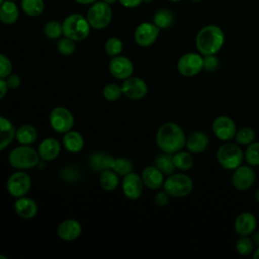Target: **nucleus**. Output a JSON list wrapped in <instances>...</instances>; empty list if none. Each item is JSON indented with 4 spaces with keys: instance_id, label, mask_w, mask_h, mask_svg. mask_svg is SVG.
<instances>
[{
    "instance_id": "39",
    "label": "nucleus",
    "mask_w": 259,
    "mask_h": 259,
    "mask_svg": "<svg viewBox=\"0 0 259 259\" xmlns=\"http://www.w3.org/2000/svg\"><path fill=\"white\" fill-rule=\"evenodd\" d=\"M44 32L45 34L52 39L59 38L63 34V27L62 24L56 20H51L49 21L45 27H44Z\"/></svg>"
},
{
    "instance_id": "15",
    "label": "nucleus",
    "mask_w": 259,
    "mask_h": 259,
    "mask_svg": "<svg viewBox=\"0 0 259 259\" xmlns=\"http://www.w3.org/2000/svg\"><path fill=\"white\" fill-rule=\"evenodd\" d=\"M212 132L218 139L228 142L235 138L237 126L231 117L221 115L215 117L212 121Z\"/></svg>"
},
{
    "instance_id": "14",
    "label": "nucleus",
    "mask_w": 259,
    "mask_h": 259,
    "mask_svg": "<svg viewBox=\"0 0 259 259\" xmlns=\"http://www.w3.org/2000/svg\"><path fill=\"white\" fill-rule=\"evenodd\" d=\"M255 171L251 168L250 165H240L235 169L232 175V184L236 189L245 191L251 188L255 182Z\"/></svg>"
},
{
    "instance_id": "12",
    "label": "nucleus",
    "mask_w": 259,
    "mask_h": 259,
    "mask_svg": "<svg viewBox=\"0 0 259 259\" xmlns=\"http://www.w3.org/2000/svg\"><path fill=\"white\" fill-rule=\"evenodd\" d=\"M160 28L153 22H143L139 24L134 32V38L140 47H150L158 38Z\"/></svg>"
},
{
    "instance_id": "35",
    "label": "nucleus",
    "mask_w": 259,
    "mask_h": 259,
    "mask_svg": "<svg viewBox=\"0 0 259 259\" xmlns=\"http://www.w3.org/2000/svg\"><path fill=\"white\" fill-rule=\"evenodd\" d=\"M244 159L250 166L259 165V143H251L248 145L245 153Z\"/></svg>"
},
{
    "instance_id": "9",
    "label": "nucleus",
    "mask_w": 259,
    "mask_h": 259,
    "mask_svg": "<svg viewBox=\"0 0 259 259\" xmlns=\"http://www.w3.org/2000/svg\"><path fill=\"white\" fill-rule=\"evenodd\" d=\"M49 121L52 128L58 134H65L74 126V116L72 112L64 106L55 107L50 113Z\"/></svg>"
},
{
    "instance_id": "50",
    "label": "nucleus",
    "mask_w": 259,
    "mask_h": 259,
    "mask_svg": "<svg viewBox=\"0 0 259 259\" xmlns=\"http://www.w3.org/2000/svg\"><path fill=\"white\" fill-rule=\"evenodd\" d=\"M254 197H255V200H256V201L259 203V188L256 190Z\"/></svg>"
},
{
    "instance_id": "48",
    "label": "nucleus",
    "mask_w": 259,
    "mask_h": 259,
    "mask_svg": "<svg viewBox=\"0 0 259 259\" xmlns=\"http://www.w3.org/2000/svg\"><path fill=\"white\" fill-rule=\"evenodd\" d=\"M253 242H255L256 244L259 245V232H257V233L254 235V237H253Z\"/></svg>"
},
{
    "instance_id": "6",
    "label": "nucleus",
    "mask_w": 259,
    "mask_h": 259,
    "mask_svg": "<svg viewBox=\"0 0 259 259\" xmlns=\"http://www.w3.org/2000/svg\"><path fill=\"white\" fill-rule=\"evenodd\" d=\"M163 188L170 196L184 197L192 191L193 182L186 174L172 173L164 180Z\"/></svg>"
},
{
    "instance_id": "31",
    "label": "nucleus",
    "mask_w": 259,
    "mask_h": 259,
    "mask_svg": "<svg viewBox=\"0 0 259 259\" xmlns=\"http://www.w3.org/2000/svg\"><path fill=\"white\" fill-rule=\"evenodd\" d=\"M155 166L159 168L164 175H170L174 173L176 169L173 163L172 154H168V153H164L158 156L155 160Z\"/></svg>"
},
{
    "instance_id": "24",
    "label": "nucleus",
    "mask_w": 259,
    "mask_h": 259,
    "mask_svg": "<svg viewBox=\"0 0 259 259\" xmlns=\"http://www.w3.org/2000/svg\"><path fill=\"white\" fill-rule=\"evenodd\" d=\"M62 144L67 151L71 153H78L84 147V139L79 132L70 130L64 134Z\"/></svg>"
},
{
    "instance_id": "27",
    "label": "nucleus",
    "mask_w": 259,
    "mask_h": 259,
    "mask_svg": "<svg viewBox=\"0 0 259 259\" xmlns=\"http://www.w3.org/2000/svg\"><path fill=\"white\" fill-rule=\"evenodd\" d=\"M119 183L118 175L112 169H105L100 172L99 184L105 191H113Z\"/></svg>"
},
{
    "instance_id": "34",
    "label": "nucleus",
    "mask_w": 259,
    "mask_h": 259,
    "mask_svg": "<svg viewBox=\"0 0 259 259\" xmlns=\"http://www.w3.org/2000/svg\"><path fill=\"white\" fill-rule=\"evenodd\" d=\"M237 144L242 146H248L249 144L253 143L255 140V132L251 127H242L239 131H237L235 138Z\"/></svg>"
},
{
    "instance_id": "40",
    "label": "nucleus",
    "mask_w": 259,
    "mask_h": 259,
    "mask_svg": "<svg viewBox=\"0 0 259 259\" xmlns=\"http://www.w3.org/2000/svg\"><path fill=\"white\" fill-rule=\"evenodd\" d=\"M57 49L60 54H62L64 56H70V55L74 54V52L76 50L75 40L65 36V37L59 39V41L57 44Z\"/></svg>"
},
{
    "instance_id": "8",
    "label": "nucleus",
    "mask_w": 259,
    "mask_h": 259,
    "mask_svg": "<svg viewBox=\"0 0 259 259\" xmlns=\"http://www.w3.org/2000/svg\"><path fill=\"white\" fill-rule=\"evenodd\" d=\"M6 188L9 194L15 198L24 196L31 188V178L23 170H18L8 177Z\"/></svg>"
},
{
    "instance_id": "28",
    "label": "nucleus",
    "mask_w": 259,
    "mask_h": 259,
    "mask_svg": "<svg viewBox=\"0 0 259 259\" xmlns=\"http://www.w3.org/2000/svg\"><path fill=\"white\" fill-rule=\"evenodd\" d=\"M173 163L176 169H179L181 171H186L192 168L194 164L193 156L190 154V152L186 151H178L174 154H172Z\"/></svg>"
},
{
    "instance_id": "20",
    "label": "nucleus",
    "mask_w": 259,
    "mask_h": 259,
    "mask_svg": "<svg viewBox=\"0 0 259 259\" xmlns=\"http://www.w3.org/2000/svg\"><path fill=\"white\" fill-rule=\"evenodd\" d=\"M37 152L41 160L53 161L60 155L61 143L55 138H46L38 145Z\"/></svg>"
},
{
    "instance_id": "42",
    "label": "nucleus",
    "mask_w": 259,
    "mask_h": 259,
    "mask_svg": "<svg viewBox=\"0 0 259 259\" xmlns=\"http://www.w3.org/2000/svg\"><path fill=\"white\" fill-rule=\"evenodd\" d=\"M219 66V59L215 55L203 56V69L207 71H213Z\"/></svg>"
},
{
    "instance_id": "38",
    "label": "nucleus",
    "mask_w": 259,
    "mask_h": 259,
    "mask_svg": "<svg viewBox=\"0 0 259 259\" xmlns=\"http://www.w3.org/2000/svg\"><path fill=\"white\" fill-rule=\"evenodd\" d=\"M254 242L248 236H241L236 242V250L240 255L246 256L253 251Z\"/></svg>"
},
{
    "instance_id": "47",
    "label": "nucleus",
    "mask_w": 259,
    "mask_h": 259,
    "mask_svg": "<svg viewBox=\"0 0 259 259\" xmlns=\"http://www.w3.org/2000/svg\"><path fill=\"white\" fill-rule=\"evenodd\" d=\"M77 3L82 4V5H87V4H93L95 3L97 0H75Z\"/></svg>"
},
{
    "instance_id": "21",
    "label": "nucleus",
    "mask_w": 259,
    "mask_h": 259,
    "mask_svg": "<svg viewBox=\"0 0 259 259\" xmlns=\"http://www.w3.org/2000/svg\"><path fill=\"white\" fill-rule=\"evenodd\" d=\"M257 225V221L254 214L248 211L240 213L234 223L235 231L240 236H248L254 232Z\"/></svg>"
},
{
    "instance_id": "49",
    "label": "nucleus",
    "mask_w": 259,
    "mask_h": 259,
    "mask_svg": "<svg viewBox=\"0 0 259 259\" xmlns=\"http://www.w3.org/2000/svg\"><path fill=\"white\" fill-rule=\"evenodd\" d=\"M253 257L255 258V259H259V247L256 249V251L254 252V254H253Z\"/></svg>"
},
{
    "instance_id": "26",
    "label": "nucleus",
    "mask_w": 259,
    "mask_h": 259,
    "mask_svg": "<svg viewBox=\"0 0 259 259\" xmlns=\"http://www.w3.org/2000/svg\"><path fill=\"white\" fill-rule=\"evenodd\" d=\"M37 136V130L32 124H22L15 131V139L20 145H32Z\"/></svg>"
},
{
    "instance_id": "46",
    "label": "nucleus",
    "mask_w": 259,
    "mask_h": 259,
    "mask_svg": "<svg viewBox=\"0 0 259 259\" xmlns=\"http://www.w3.org/2000/svg\"><path fill=\"white\" fill-rule=\"evenodd\" d=\"M8 86H7V83L5 81V79H2L0 78V100L2 98H4L8 92Z\"/></svg>"
},
{
    "instance_id": "25",
    "label": "nucleus",
    "mask_w": 259,
    "mask_h": 259,
    "mask_svg": "<svg viewBox=\"0 0 259 259\" xmlns=\"http://www.w3.org/2000/svg\"><path fill=\"white\" fill-rule=\"evenodd\" d=\"M19 17L17 5L12 0L4 1L0 6V21L4 24H13Z\"/></svg>"
},
{
    "instance_id": "37",
    "label": "nucleus",
    "mask_w": 259,
    "mask_h": 259,
    "mask_svg": "<svg viewBox=\"0 0 259 259\" xmlns=\"http://www.w3.org/2000/svg\"><path fill=\"white\" fill-rule=\"evenodd\" d=\"M122 48H123L122 41L119 38L115 37V36L108 38L105 42V46H104L106 54L111 58L115 57V56H118L121 53Z\"/></svg>"
},
{
    "instance_id": "53",
    "label": "nucleus",
    "mask_w": 259,
    "mask_h": 259,
    "mask_svg": "<svg viewBox=\"0 0 259 259\" xmlns=\"http://www.w3.org/2000/svg\"><path fill=\"white\" fill-rule=\"evenodd\" d=\"M169 1H171V2H178V1H181V0H169Z\"/></svg>"
},
{
    "instance_id": "29",
    "label": "nucleus",
    "mask_w": 259,
    "mask_h": 259,
    "mask_svg": "<svg viewBox=\"0 0 259 259\" xmlns=\"http://www.w3.org/2000/svg\"><path fill=\"white\" fill-rule=\"evenodd\" d=\"M114 158L104 154V153H95L90 159V165L96 171H103L105 169H111Z\"/></svg>"
},
{
    "instance_id": "19",
    "label": "nucleus",
    "mask_w": 259,
    "mask_h": 259,
    "mask_svg": "<svg viewBox=\"0 0 259 259\" xmlns=\"http://www.w3.org/2000/svg\"><path fill=\"white\" fill-rule=\"evenodd\" d=\"M141 177L144 185L152 190H157L164 184V174L155 165L144 168Z\"/></svg>"
},
{
    "instance_id": "36",
    "label": "nucleus",
    "mask_w": 259,
    "mask_h": 259,
    "mask_svg": "<svg viewBox=\"0 0 259 259\" xmlns=\"http://www.w3.org/2000/svg\"><path fill=\"white\" fill-rule=\"evenodd\" d=\"M102 95L107 101H116L123 94L120 85L116 83H109L104 86L102 90Z\"/></svg>"
},
{
    "instance_id": "43",
    "label": "nucleus",
    "mask_w": 259,
    "mask_h": 259,
    "mask_svg": "<svg viewBox=\"0 0 259 259\" xmlns=\"http://www.w3.org/2000/svg\"><path fill=\"white\" fill-rule=\"evenodd\" d=\"M7 86L9 89H17L21 84V78L17 74H10L5 78Z\"/></svg>"
},
{
    "instance_id": "13",
    "label": "nucleus",
    "mask_w": 259,
    "mask_h": 259,
    "mask_svg": "<svg viewBox=\"0 0 259 259\" xmlns=\"http://www.w3.org/2000/svg\"><path fill=\"white\" fill-rule=\"evenodd\" d=\"M144 183L142 180V177L135 173L131 172L123 176L121 181V189L126 198L130 200H137L139 199L144 190Z\"/></svg>"
},
{
    "instance_id": "45",
    "label": "nucleus",
    "mask_w": 259,
    "mask_h": 259,
    "mask_svg": "<svg viewBox=\"0 0 259 259\" xmlns=\"http://www.w3.org/2000/svg\"><path fill=\"white\" fill-rule=\"evenodd\" d=\"M118 1L122 6L126 8H136L139 5H141V3L144 0H118Z\"/></svg>"
},
{
    "instance_id": "22",
    "label": "nucleus",
    "mask_w": 259,
    "mask_h": 259,
    "mask_svg": "<svg viewBox=\"0 0 259 259\" xmlns=\"http://www.w3.org/2000/svg\"><path fill=\"white\" fill-rule=\"evenodd\" d=\"M209 144L207 135L203 132H193L186 138L185 146L190 153L198 154L206 150Z\"/></svg>"
},
{
    "instance_id": "17",
    "label": "nucleus",
    "mask_w": 259,
    "mask_h": 259,
    "mask_svg": "<svg viewBox=\"0 0 259 259\" xmlns=\"http://www.w3.org/2000/svg\"><path fill=\"white\" fill-rule=\"evenodd\" d=\"M81 233L82 226L75 219H66L57 228L58 237L64 241H74L80 237Z\"/></svg>"
},
{
    "instance_id": "44",
    "label": "nucleus",
    "mask_w": 259,
    "mask_h": 259,
    "mask_svg": "<svg viewBox=\"0 0 259 259\" xmlns=\"http://www.w3.org/2000/svg\"><path fill=\"white\" fill-rule=\"evenodd\" d=\"M169 198H170V195H169L165 190H163V191H159V192L155 195L154 200H155V202H156L157 205H159V206H165V205L168 204Z\"/></svg>"
},
{
    "instance_id": "1",
    "label": "nucleus",
    "mask_w": 259,
    "mask_h": 259,
    "mask_svg": "<svg viewBox=\"0 0 259 259\" xmlns=\"http://www.w3.org/2000/svg\"><path fill=\"white\" fill-rule=\"evenodd\" d=\"M156 143L163 153L174 154L183 149L186 143V137L179 124L167 121L158 128Z\"/></svg>"
},
{
    "instance_id": "3",
    "label": "nucleus",
    "mask_w": 259,
    "mask_h": 259,
    "mask_svg": "<svg viewBox=\"0 0 259 259\" xmlns=\"http://www.w3.org/2000/svg\"><path fill=\"white\" fill-rule=\"evenodd\" d=\"M37 150L30 145H20L13 148L8 155V163L11 167L18 170H27L34 168L39 163Z\"/></svg>"
},
{
    "instance_id": "5",
    "label": "nucleus",
    "mask_w": 259,
    "mask_h": 259,
    "mask_svg": "<svg viewBox=\"0 0 259 259\" xmlns=\"http://www.w3.org/2000/svg\"><path fill=\"white\" fill-rule=\"evenodd\" d=\"M217 159L220 165L227 170H235L244 160V153L240 146L234 143H225L217 151Z\"/></svg>"
},
{
    "instance_id": "41",
    "label": "nucleus",
    "mask_w": 259,
    "mask_h": 259,
    "mask_svg": "<svg viewBox=\"0 0 259 259\" xmlns=\"http://www.w3.org/2000/svg\"><path fill=\"white\" fill-rule=\"evenodd\" d=\"M12 70L13 66L10 59L0 53V78L5 79L12 73Z\"/></svg>"
},
{
    "instance_id": "33",
    "label": "nucleus",
    "mask_w": 259,
    "mask_h": 259,
    "mask_svg": "<svg viewBox=\"0 0 259 259\" xmlns=\"http://www.w3.org/2000/svg\"><path fill=\"white\" fill-rule=\"evenodd\" d=\"M111 169L118 175V176H124L132 172L133 170V163L131 160L124 157H118L114 158Z\"/></svg>"
},
{
    "instance_id": "51",
    "label": "nucleus",
    "mask_w": 259,
    "mask_h": 259,
    "mask_svg": "<svg viewBox=\"0 0 259 259\" xmlns=\"http://www.w3.org/2000/svg\"><path fill=\"white\" fill-rule=\"evenodd\" d=\"M102 1H104V2H106L107 4H113V3H115L117 0H102Z\"/></svg>"
},
{
    "instance_id": "30",
    "label": "nucleus",
    "mask_w": 259,
    "mask_h": 259,
    "mask_svg": "<svg viewBox=\"0 0 259 259\" xmlns=\"http://www.w3.org/2000/svg\"><path fill=\"white\" fill-rule=\"evenodd\" d=\"M21 9L26 15L36 17L44 12L45 2L44 0H21Z\"/></svg>"
},
{
    "instance_id": "2",
    "label": "nucleus",
    "mask_w": 259,
    "mask_h": 259,
    "mask_svg": "<svg viewBox=\"0 0 259 259\" xmlns=\"http://www.w3.org/2000/svg\"><path fill=\"white\" fill-rule=\"evenodd\" d=\"M225 34L221 27L213 24L203 26L196 34L195 45L202 56L215 55L223 47Z\"/></svg>"
},
{
    "instance_id": "16",
    "label": "nucleus",
    "mask_w": 259,
    "mask_h": 259,
    "mask_svg": "<svg viewBox=\"0 0 259 259\" xmlns=\"http://www.w3.org/2000/svg\"><path fill=\"white\" fill-rule=\"evenodd\" d=\"M108 67L110 74L118 80H124L131 77L135 69L133 62L127 57L120 55L112 57Z\"/></svg>"
},
{
    "instance_id": "4",
    "label": "nucleus",
    "mask_w": 259,
    "mask_h": 259,
    "mask_svg": "<svg viewBox=\"0 0 259 259\" xmlns=\"http://www.w3.org/2000/svg\"><path fill=\"white\" fill-rule=\"evenodd\" d=\"M63 34L75 41H81L88 37L91 26L83 15L71 14L67 16L63 23Z\"/></svg>"
},
{
    "instance_id": "7",
    "label": "nucleus",
    "mask_w": 259,
    "mask_h": 259,
    "mask_svg": "<svg viewBox=\"0 0 259 259\" xmlns=\"http://www.w3.org/2000/svg\"><path fill=\"white\" fill-rule=\"evenodd\" d=\"M86 18L92 28L103 29L110 23L112 18V11L109 4L106 2H95L89 8Z\"/></svg>"
},
{
    "instance_id": "52",
    "label": "nucleus",
    "mask_w": 259,
    "mask_h": 259,
    "mask_svg": "<svg viewBox=\"0 0 259 259\" xmlns=\"http://www.w3.org/2000/svg\"><path fill=\"white\" fill-rule=\"evenodd\" d=\"M0 259H7V256H5L3 254H0Z\"/></svg>"
},
{
    "instance_id": "54",
    "label": "nucleus",
    "mask_w": 259,
    "mask_h": 259,
    "mask_svg": "<svg viewBox=\"0 0 259 259\" xmlns=\"http://www.w3.org/2000/svg\"><path fill=\"white\" fill-rule=\"evenodd\" d=\"M191 1H193V2H200V1H202V0H191Z\"/></svg>"
},
{
    "instance_id": "11",
    "label": "nucleus",
    "mask_w": 259,
    "mask_h": 259,
    "mask_svg": "<svg viewBox=\"0 0 259 259\" xmlns=\"http://www.w3.org/2000/svg\"><path fill=\"white\" fill-rule=\"evenodd\" d=\"M120 86L122 89V94L132 100H140L148 93V85L140 77L131 76L124 79Z\"/></svg>"
},
{
    "instance_id": "55",
    "label": "nucleus",
    "mask_w": 259,
    "mask_h": 259,
    "mask_svg": "<svg viewBox=\"0 0 259 259\" xmlns=\"http://www.w3.org/2000/svg\"><path fill=\"white\" fill-rule=\"evenodd\" d=\"M4 2V0H0V6H1V4Z\"/></svg>"
},
{
    "instance_id": "18",
    "label": "nucleus",
    "mask_w": 259,
    "mask_h": 259,
    "mask_svg": "<svg viewBox=\"0 0 259 259\" xmlns=\"http://www.w3.org/2000/svg\"><path fill=\"white\" fill-rule=\"evenodd\" d=\"M14 210L19 218L23 220H30L36 215L38 207L32 198L24 195L16 198L14 202Z\"/></svg>"
},
{
    "instance_id": "23",
    "label": "nucleus",
    "mask_w": 259,
    "mask_h": 259,
    "mask_svg": "<svg viewBox=\"0 0 259 259\" xmlns=\"http://www.w3.org/2000/svg\"><path fill=\"white\" fill-rule=\"evenodd\" d=\"M15 131L13 123L8 118L0 115V152L6 149L15 139Z\"/></svg>"
},
{
    "instance_id": "10",
    "label": "nucleus",
    "mask_w": 259,
    "mask_h": 259,
    "mask_svg": "<svg viewBox=\"0 0 259 259\" xmlns=\"http://www.w3.org/2000/svg\"><path fill=\"white\" fill-rule=\"evenodd\" d=\"M203 69V57L197 53H186L177 62V70L184 77H193Z\"/></svg>"
},
{
    "instance_id": "32",
    "label": "nucleus",
    "mask_w": 259,
    "mask_h": 259,
    "mask_svg": "<svg viewBox=\"0 0 259 259\" xmlns=\"http://www.w3.org/2000/svg\"><path fill=\"white\" fill-rule=\"evenodd\" d=\"M154 23L161 29L169 28L174 22V15L168 9L158 10L154 15Z\"/></svg>"
},
{
    "instance_id": "56",
    "label": "nucleus",
    "mask_w": 259,
    "mask_h": 259,
    "mask_svg": "<svg viewBox=\"0 0 259 259\" xmlns=\"http://www.w3.org/2000/svg\"><path fill=\"white\" fill-rule=\"evenodd\" d=\"M12 1H15V0H12Z\"/></svg>"
}]
</instances>
